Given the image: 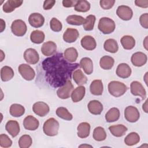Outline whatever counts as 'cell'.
Masks as SVG:
<instances>
[{
	"mask_svg": "<svg viewBox=\"0 0 148 148\" xmlns=\"http://www.w3.org/2000/svg\"><path fill=\"white\" fill-rule=\"evenodd\" d=\"M79 65L77 63L71 64L67 62L62 53L46 58L42 62L46 81L54 88L64 86L67 80L71 79L73 72Z\"/></svg>",
	"mask_w": 148,
	"mask_h": 148,
	"instance_id": "1",
	"label": "cell"
},
{
	"mask_svg": "<svg viewBox=\"0 0 148 148\" xmlns=\"http://www.w3.org/2000/svg\"><path fill=\"white\" fill-rule=\"evenodd\" d=\"M108 91L114 97H119L125 94L128 90L127 86L119 81H112L108 84Z\"/></svg>",
	"mask_w": 148,
	"mask_h": 148,
	"instance_id": "2",
	"label": "cell"
},
{
	"mask_svg": "<svg viewBox=\"0 0 148 148\" xmlns=\"http://www.w3.org/2000/svg\"><path fill=\"white\" fill-rule=\"evenodd\" d=\"M60 124L54 118L47 119L43 124V130L44 133L49 136H54L58 134Z\"/></svg>",
	"mask_w": 148,
	"mask_h": 148,
	"instance_id": "3",
	"label": "cell"
},
{
	"mask_svg": "<svg viewBox=\"0 0 148 148\" xmlns=\"http://www.w3.org/2000/svg\"><path fill=\"white\" fill-rule=\"evenodd\" d=\"M98 28L99 30L104 34H109L113 32L116 28L114 21L106 17H102L99 19Z\"/></svg>",
	"mask_w": 148,
	"mask_h": 148,
	"instance_id": "4",
	"label": "cell"
},
{
	"mask_svg": "<svg viewBox=\"0 0 148 148\" xmlns=\"http://www.w3.org/2000/svg\"><path fill=\"white\" fill-rule=\"evenodd\" d=\"M11 30L14 35L17 36H23L27 32V25L22 20H16L12 23Z\"/></svg>",
	"mask_w": 148,
	"mask_h": 148,
	"instance_id": "5",
	"label": "cell"
},
{
	"mask_svg": "<svg viewBox=\"0 0 148 148\" xmlns=\"http://www.w3.org/2000/svg\"><path fill=\"white\" fill-rule=\"evenodd\" d=\"M18 71L21 76L26 80L30 81L34 79L35 72L31 66L27 64H22L18 66Z\"/></svg>",
	"mask_w": 148,
	"mask_h": 148,
	"instance_id": "6",
	"label": "cell"
},
{
	"mask_svg": "<svg viewBox=\"0 0 148 148\" xmlns=\"http://www.w3.org/2000/svg\"><path fill=\"white\" fill-rule=\"evenodd\" d=\"M73 90V86L71 80H68L64 86L60 87L57 90V95L61 99H68L71 97Z\"/></svg>",
	"mask_w": 148,
	"mask_h": 148,
	"instance_id": "7",
	"label": "cell"
},
{
	"mask_svg": "<svg viewBox=\"0 0 148 148\" xmlns=\"http://www.w3.org/2000/svg\"><path fill=\"white\" fill-rule=\"evenodd\" d=\"M140 117V113L138 109L133 106H128L124 110V117L130 123L137 121Z\"/></svg>",
	"mask_w": 148,
	"mask_h": 148,
	"instance_id": "8",
	"label": "cell"
},
{
	"mask_svg": "<svg viewBox=\"0 0 148 148\" xmlns=\"http://www.w3.org/2000/svg\"><path fill=\"white\" fill-rule=\"evenodd\" d=\"M131 92L134 96H139L142 99L146 97V91L142 84L138 81H133L130 84Z\"/></svg>",
	"mask_w": 148,
	"mask_h": 148,
	"instance_id": "9",
	"label": "cell"
},
{
	"mask_svg": "<svg viewBox=\"0 0 148 148\" xmlns=\"http://www.w3.org/2000/svg\"><path fill=\"white\" fill-rule=\"evenodd\" d=\"M32 110L36 115L40 117H44L48 114L50 108L46 103L42 101H38L33 105Z\"/></svg>",
	"mask_w": 148,
	"mask_h": 148,
	"instance_id": "10",
	"label": "cell"
},
{
	"mask_svg": "<svg viewBox=\"0 0 148 148\" xmlns=\"http://www.w3.org/2000/svg\"><path fill=\"white\" fill-rule=\"evenodd\" d=\"M116 14L121 20L127 21L131 20L132 17L133 12L131 8L129 6L120 5L117 9Z\"/></svg>",
	"mask_w": 148,
	"mask_h": 148,
	"instance_id": "11",
	"label": "cell"
},
{
	"mask_svg": "<svg viewBox=\"0 0 148 148\" xmlns=\"http://www.w3.org/2000/svg\"><path fill=\"white\" fill-rule=\"evenodd\" d=\"M24 58L27 63L30 64H35L39 61V56L38 53L35 49L29 48L24 51Z\"/></svg>",
	"mask_w": 148,
	"mask_h": 148,
	"instance_id": "12",
	"label": "cell"
},
{
	"mask_svg": "<svg viewBox=\"0 0 148 148\" xmlns=\"http://www.w3.org/2000/svg\"><path fill=\"white\" fill-rule=\"evenodd\" d=\"M28 22L32 27L39 28L44 24L45 18L39 13H32L28 17Z\"/></svg>",
	"mask_w": 148,
	"mask_h": 148,
	"instance_id": "13",
	"label": "cell"
},
{
	"mask_svg": "<svg viewBox=\"0 0 148 148\" xmlns=\"http://www.w3.org/2000/svg\"><path fill=\"white\" fill-rule=\"evenodd\" d=\"M147 57L146 54L140 51H138L134 53L131 58L132 64L134 66L138 67L144 65L147 62Z\"/></svg>",
	"mask_w": 148,
	"mask_h": 148,
	"instance_id": "14",
	"label": "cell"
},
{
	"mask_svg": "<svg viewBox=\"0 0 148 148\" xmlns=\"http://www.w3.org/2000/svg\"><path fill=\"white\" fill-rule=\"evenodd\" d=\"M39 125V122L35 117L29 115L27 116L23 121V126L25 129L29 131L36 130Z\"/></svg>",
	"mask_w": 148,
	"mask_h": 148,
	"instance_id": "15",
	"label": "cell"
},
{
	"mask_svg": "<svg viewBox=\"0 0 148 148\" xmlns=\"http://www.w3.org/2000/svg\"><path fill=\"white\" fill-rule=\"evenodd\" d=\"M79 33L75 28H68L63 34V40L66 43L75 42L78 38Z\"/></svg>",
	"mask_w": 148,
	"mask_h": 148,
	"instance_id": "16",
	"label": "cell"
},
{
	"mask_svg": "<svg viewBox=\"0 0 148 148\" xmlns=\"http://www.w3.org/2000/svg\"><path fill=\"white\" fill-rule=\"evenodd\" d=\"M5 129L7 132L12 136L16 137L20 132V128L18 123L15 120H9L5 125Z\"/></svg>",
	"mask_w": 148,
	"mask_h": 148,
	"instance_id": "17",
	"label": "cell"
},
{
	"mask_svg": "<svg viewBox=\"0 0 148 148\" xmlns=\"http://www.w3.org/2000/svg\"><path fill=\"white\" fill-rule=\"evenodd\" d=\"M57 50V45L53 41L45 42L41 47V51L45 56H53Z\"/></svg>",
	"mask_w": 148,
	"mask_h": 148,
	"instance_id": "18",
	"label": "cell"
},
{
	"mask_svg": "<svg viewBox=\"0 0 148 148\" xmlns=\"http://www.w3.org/2000/svg\"><path fill=\"white\" fill-rule=\"evenodd\" d=\"M131 69L126 63L120 64L116 69V75L120 78L126 79L130 76L131 74Z\"/></svg>",
	"mask_w": 148,
	"mask_h": 148,
	"instance_id": "19",
	"label": "cell"
},
{
	"mask_svg": "<svg viewBox=\"0 0 148 148\" xmlns=\"http://www.w3.org/2000/svg\"><path fill=\"white\" fill-rule=\"evenodd\" d=\"M82 46L87 50H92L96 48L97 43L95 39L90 35L84 36L80 41Z\"/></svg>",
	"mask_w": 148,
	"mask_h": 148,
	"instance_id": "20",
	"label": "cell"
},
{
	"mask_svg": "<svg viewBox=\"0 0 148 148\" xmlns=\"http://www.w3.org/2000/svg\"><path fill=\"white\" fill-rule=\"evenodd\" d=\"M88 111L92 114H100L103 110L102 104L97 100H92L89 102L87 105Z\"/></svg>",
	"mask_w": 148,
	"mask_h": 148,
	"instance_id": "21",
	"label": "cell"
},
{
	"mask_svg": "<svg viewBox=\"0 0 148 148\" xmlns=\"http://www.w3.org/2000/svg\"><path fill=\"white\" fill-rule=\"evenodd\" d=\"M23 1L20 0H8L3 5V11L5 13H11L16 8L20 7Z\"/></svg>",
	"mask_w": 148,
	"mask_h": 148,
	"instance_id": "22",
	"label": "cell"
},
{
	"mask_svg": "<svg viewBox=\"0 0 148 148\" xmlns=\"http://www.w3.org/2000/svg\"><path fill=\"white\" fill-rule=\"evenodd\" d=\"M103 90V83L101 80H93L90 86V91L94 95H101Z\"/></svg>",
	"mask_w": 148,
	"mask_h": 148,
	"instance_id": "23",
	"label": "cell"
},
{
	"mask_svg": "<svg viewBox=\"0 0 148 148\" xmlns=\"http://www.w3.org/2000/svg\"><path fill=\"white\" fill-rule=\"evenodd\" d=\"M86 88L83 86H79L73 90L71 93V97L73 102H78L82 100L85 95Z\"/></svg>",
	"mask_w": 148,
	"mask_h": 148,
	"instance_id": "24",
	"label": "cell"
},
{
	"mask_svg": "<svg viewBox=\"0 0 148 148\" xmlns=\"http://www.w3.org/2000/svg\"><path fill=\"white\" fill-rule=\"evenodd\" d=\"M77 136L80 138H86L88 137L90 132V125L87 122L80 123L77 127Z\"/></svg>",
	"mask_w": 148,
	"mask_h": 148,
	"instance_id": "25",
	"label": "cell"
},
{
	"mask_svg": "<svg viewBox=\"0 0 148 148\" xmlns=\"http://www.w3.org/2000/svg\"><path fill=\"white\" fill-rule=\"evenodd\" d=\"M80 66L87 75H91L93 72V63L91 58L84 57L80 61Z\"/></svg>",
	"mask_w": 148,
	"mask_h": 148,
	"instance_id": "26",
	"label": "cell"
},
{
	"mask_svg": "<svg viewBox=\"0 0 148 148\" xmlns=\"http://www.w3.org/2000/svg\"><path fill=\"white\" fill-rule=\"evenodd\" d=\"M109 130L113 136L116 137H121L125 134L128 128L123 124H117L110 126Z\"/></svg>",
	"mask_w": 148,
	"mask_h": 148,
	"instance_id": "27",
	"label": "cell"
},
{
	"mask_svg": "<svg viewBox=\"0 0 148 148\" xmlns=\"http://www.w3.org/2000/svg\"><path fill=\"white\" fill-rule=\"evenodd\" d=\"M72 77L73 80L78 86H82L87 82V77L80 69H77L73 72Z\"/></svg>",
	"mask_w": 148,
	"mask_h": 148,
	"instance_id": "28",
	"label": "cell"
},
{
	"mask_svg": "<svg viewBox=\"0 0 148 148\" xmlns=\"http://www.w3.org/2000/svg\"><path fill=\"white\" fill-rule=\"evenodd\" d=\"M78 57L77 50L74 47H69L66 49L64 53V57L69 62L72 63L76 61Z\"/></svg>",
	"mask_w": 148,
	"mask_h": 148,
	"instance_id": "29",
	"label": "cell"
},
{
	"mask_svg": "<svg viewBox=\"0 0 148 148\" xmlns=\"http://www.w3.org/2000/svg\"><path fill=\"white\" fill-rule=\"evenodd\" d=\"M114 60L113 57L108 56L102 57L99 61V65L101 68L105 70H109L114 65Z\"/></svg>",
	"mask_w": 148,
	"mask_h": 148,
	"instance_id": "30",
	"label": "cell"
},
{
	"mask_svg": "<svg viewBox=\"0 0 148 148\" xmlns=\"http://www.w3.org/2000/svg\"><path fill=\"white\" fill-rule=\"evenodd\" d=\"M121 44L125 50H131L133 49L135 45V39L130 35H125L120 39Z\"/></svg>",
	"mask_w": 148,
	"mask_h": 148,
	"instance_id": "31",
	"label": "cell"
},
{
	"mask_svg": "<svg viewBox=\"0 0 148 148\" xmlns=\"http://www.w3.org/2000/svg\"><path fill=\"white\" fill-rule=\"evenodd\" d=\"M103 48L108 52L115 53L118 51L119 45L117 41L114 39H108L104 42Z\"/></svg>",
	"mask_w": 148,
	"mask_h": 148,
	"instance_id": "32",
	"label": "cell"
},
{
	"mask_svg": "<svg viewBox=\"0 0 148 148\" xmlns=\"http://www.w3.org/2000/svg\"><path fill=\"white\" fill-rule=\"evenodd\" d=\"M9 112L10 115L13 117H21L25 113V108L20 104L13 103L10 107Z\"/></svg>",
	"mask_w": 148,
	"mask_h": 148,
	"instance_id": "33",
	"label": "cell"
},
{
	"mask_svg": "<svg viewBox=\"0 0 148 148\" xmlns=\"http://www.w3.org/2000/svg\"><path fill=\"white\" fill-rule=\"evenodd\" d=\"M120 111L117 108H112L110 109L105 114L106 121L108 123L116 121L119 119Z\"/></svg>",
	"mask_w": 148,
	"mask_h": 148,
	"instance_id": "34",
	"label": "cell"
},
{
	"mask_svg": "<svg viewBox=\"0 0 148 148\" xmlns=\"http://www.w3.org/2000/svg\"><path fill=\"white\" fill-rule=\"evenodd\" d=\"M13 69L9 66H4L1 69V78L3 82H8L14 76Z\"/></svg>",
	"mask_w": 148,
	"mask_h": 148,
	"instance_id": "35",
	"label": "cell"
},
{
	"mask_svg": "<svg viewBox=\"0 0 148 148\" xmlns=\"http://www.w3.org/2000/svg\"><path fill=\"white\" fill-rule=\"evenodd\" d=\"M45 34L40 30H34L30 35V39L32 42L35 44H40L45 40Z\"/></svg>",
	"mask_w": 148,
	"mask_h": 148,
	"instance_id": "36",
	"label": "cell"
},
{
	"mask_svg": "<svg viewBox=\"0 0 148 148\" xmlns=\"http://www.w3.org/2000/svg\"><path fill=\"white\" fill-rule=\"evenodd\" d=\"M140 140V136L139 134L135 132H132L128 134L127 136L124 139V143L127 146H134L138 143H139Z\"/></svg>",
	"mask_w": 148,
	"mask_h": 148,
	"instance_id": "37",
	"label": "cell"
},
{
	"mask_svg": "<svg viewBox=\"0 0 148 148\" xmlns=\"http://www.w3.org/2000/svg\"><path fill=\"white\" fill-rule=\"evenodd\" d=\"M92 136L95 140L98 142L103 141L106 138V133L103 127H97L94 130Z\"/></svg>",
	"mask_w": 148,
	"mask_h": 148,
	"instance_id": "38",
	"label": "cell"
},
{
	"mask_svg": "<svg viewBox=\"0 0 148 148\" xmlns=\"http://www.w3.org/2000/svg\"><path fill=\"white\" fill-rule=\"evenodd\" d=\"M56 114L60 118L67 121H71L73 119L72 114L64 107L58 108L56 110Z\"/></svg>",
	"mask_w": 148,
	"mask_h": 148,
	"instance_id": "39",
	"label": "cell"
},
{
	"mask_svg": "<svg viewBox=\"0 0 148 148\" xmlns=\"http://www.w3.org/2000/svg\"><path fill=\"white\" fill-rule=\"evenodd\" d=\"M84 18L79 15H69L66 18L68 24L73 25H81L84 21Z\"/></svg>",
	"mask_w": 148,
	"mask_h": 148,
	"instance_id": "40",
	"label": "cell"
},
{
	"mask_svg": "<svg viewBox=\"0 0 148 148\" xmlns=\"http://www.w3.org/2000/svg\"><path fill=\"white\" fill-rule=\"evenodd\" d=\"M74 9L79 12H86L90 9V3L86 0H79L77 1Z\"/></svg>",
	"mask_w": 148,
	"mask_h": 148,
	"instance_id": "41",
	"label": "cell"
},
{
	"mask_svg": "<svg viewBox=\"0 0 148 148\" xmlns=\"http://www.w3.org/2000/svg\"><path fill=\"white\" fill-rule=\"evenodd\" d=\"M96 17L94 15L90 14L86 17L83 24V28L86 31H91L93 29Z\"/></svg>",
	"mask_w": 148,
	"mask_h": 148,
	"instance_id": "42",
	"label": "cell"
},
{
	"mask_svg": "<svg viewBox=\"0 0 148 148\" xmlns=\"http://www.w3.org/2000/svg\"><path fill=\"white\" fill-rule=\"evenodd\" d=\"M32 143V139L28 135H22L18 140V146L20 148H28Z\"/></svg>",
	"mask_w": 148,
	"mask_h": 148,
	"instance_id": "43",
	"label": "cell"
},
{
	"mask_svg": "<svg viewBox=\"0 0 148 148\" xmlns=\"http://www.w3.org/2000/svg\"><path fill=\"white\" fill-rule=\"evenodd\" d=\"M50 27L51 30L54 32H60L62 28V23L57 18L53 17L50 21Z\"/></svg>",
	"mask_w": 148,
	"mask_h": 148,
	"instance_id": "44",
	"label": "cell"
},
{
	"mask_svg": "<svg viewBox=\"0 0 148 148\" xmlns=\"http://www.w3.org/2000/svg\"><path fill=\"white\" fill-rule=\"evenodd\" d=\"M12 145V140L9 136L4 134H2L0 135V146L2 147H9Z\"/></svg>",
	"mask_w": 148,
	"mask_h": 148,
	"instance_id": "45",
	"label": "cell"
},
{
	"mask_svg": "<svg viewBox=\"0 0 148 148\" xmlns=\"http://www.w3.org/2000/svg\"><path fill=\"white\" fill-rule=\"evenodd\" d=\"M114 3V0H101L99 1L101 7L105 10H108L112 8Z\"/></svg>",
	"mask_w": 148,
	"mask_h": 148,
	"instance_id": "46",
	"label": "cell"
},
{
	"mask_svg": "<svg viewBox=\"0 0 148 148\" xmlns=\"http://www.w3.org/2000/svg\"><path fill=\"white\" fill-rule=\"evenodd\" d=\"M140 25L145 28H148V13H146L142 14L139 18Z\"/></svg>",
	"mask_w": 148,
	"mask_h": 148,
	"instance_id": "47",
	"label": "cell"
},
{
	"mask_svg": "<svg viewBox=\"0 0 148 148\" xmlns=\"http://www.w3.org/2000/svg\"><path fill=\"white\" fill-rule=\"evenodd\" d=\"M56 1L55 0H46L44 1L43 3V9L45 10H49L51 9L53 6L55 5Z\"/></svg>",
	"mask_w": 148,
	"mask_h": 148,
	"instance_id": "48",
	"label": "cell"
},
{
	"mask_svg": "<svg viewBox=\"0 0 148 148\" xmlns=\"http://www.w3.org/2000/svg\"><path fill=\"white\" fill-rule=\"evenodd\" d=\"M76 2V0H64L62 2V5L65 8H71L75 6Z\"/></svg>",
	"mask_w": 148,
	"mask_h": 148,
	"instance_id": "49",
	"label": "cell"
},
{
	"mask_svg": "<svg viewBox=\"0 0 148 148\" xmlns=\"http://www.w3.org/2000/svg\"><path fill=\"white\" fill-rule=\"evenodd\" d=\"M135 3L136 6L140 8H146L148 7V0H136Z\"/></svg>",
	"mask_w": 148,
	"mask_h": 148,
	"instance_id": "50",
	"label": "cell"
},
{
	"mask_svg": "<svg viewBox=\"0 0 148 148\" xmlns=\"http://www.w3.org/2000/svg\"><path fill=\"white\" fill-rule=\"evenodd\" d=\"M1 32H2L5 28V22L2 19H1Z\"/></svg>",
	"mask_w": 148,
	"mask_h": 148,
	"instance_id": "51",
	"label": "cell"
},
{
	"mask_svg": "<svg viewBox=\"0 0 148 148\" xmlns=\"http://www.w3.org/2000/svg\"><path fill=\"white\" fill-rule=\"evenodd\" d=\"M147 100H146V101H145V103L143 105V106H142L143 109L144 110V111H145L146 113H147V112H148V111H147Z\"/></svg>",
	"mask_w": 148,
	"mask_h": 148,
	"instance_id": "52",
	"label": "cell"
},
{
	"mask_svg": "<svg viewBox=\"0 0 148 148\" xmlns=\"http://www.w3.org/2000/svg\"><path fill=\"white\" fill-rule=\"evenodd\" d=\"M147 36L146 37V38L145 39V40L143 42V45H144V46H145V47L146 50H147Z\"/></svg>",
	"mask_w": 148,
	"mask_h": 148,
	"instance_id": "53",
	"label": "cell"
}]
</instances>
